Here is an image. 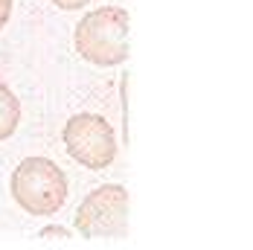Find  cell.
<instances>
[{
  "instance_id": "cell-4",
  "label": "cell",
  "mask_w": 253,
  "mask_h": 250,
  "mask_svg": "<svg viewBox=\"0 0 253 250\" xmlns=\"http://www.w3.org/2000/svg\"><path fill=\"white\" fill-rule=\"evenodd\" d=\"M64 146L67 154L84 169H105L117 157V137L108 120L96 114H76L64 125Z\"/></svg>"
},
{
  "instance_id": "cell-2",
  "label": "cell",
  "mask_w": 253,
  "mask_h": 250,
  "mask_svg": "<svg viewBox=\"0 0 253 250\" xmlns=\"http://www.w3.org/2000/svg\"><path fill=\"white\" fill-rule=\"evenodd\" d=\"M12 198L29 215H55L67 201V175L47 157H26L12 172Z\"/></svg>"
},
{
  "instance_id": "cell-1",
  "label": "cell",
  "mask_w": 253,
  "mask_h": 250,
  "mask_svg": "<svg viewBox=\"0 0 253 250\" xmlns=\"http://www.w3.org/2000/svg\"><path fill=\"white\" fill-rule=\"evenodd\" d=\"M76 52L99 67H117L128 58V12L102 6L87 12L76 26Z\"/></svg>"
},
{
  "instance_id": "cell-5",
  "label": "cell",
  "mask_w": 253,
  "mask_h": 250,
  "mask_svg": "<svg viewBox=\"0 0 253 250\" xmlns=\"http://www.w3.org/2000/svg\"><path fill=\"white\" fill-rule=\"evenodd\" d=\"M18 123H21V102L6 84H0V140H9Z\"/></svg>"
},
{
  "instance_id": "cell-8",
  "label": "cell",
  "mask_w": 253,
  "mask_h": 250,
  "mask_svg": "<svg viewBox=\"0 0 253 250\" xmlns=\"http://www.w3.org/2000/svg\"><path fill=\"white\" fill-rule=\"evenodd\" d=\"M12 3H15V0H0V29L6 26L9 15H12Z\"/></svg>"
},
{
  "instance_id": "cell-7",
  "label": "cell",
  "mask_w": 253,
  "mask_h": 250,
  "mask_svg": "<svg viewBox=\"0 0 253 250\" xmlns=\"http://www.w3.org/2000/svg\"><path fill=\"white\" fill-rule=\"evenodd\" d=\"M58 9H64V12H73V9H82V6H90V3H96V0H52Z\"/></svg>"
},
{
  "instance_id": "cell-6",
  "label": "cell",
  "mask_w": 253,
  "mask_h": 250,
  "mask_svg": "<svg viewBox=\"0 0 253 250\" xmlns=\"http://www.w3.org/2000/svg\"><path fill=\"white\" fill-rule=\"evenodd\" d=\"M38 239L50 245V242H70L73 236H70V230H64V227H44V230L38 233Z\"/></svg>"
},
{
  "instance_id": "cell-3",
  "label": "cell",
  "mask_w": 253,
  "mask_h": 250,
  "mask_svg": "<svg viewBox=\"0 0 253 250\" xmlns=\"http://www.w3.org/2000/svg\"><path fill=\"white\" fill-rule=\"evenodd\" d=\"M79 236L87 242H99V239H126L128 233V192L117 183H105L99 189H93L87 198L79 204L76 215H73Z\"/></svg>"
}]
</instances>
